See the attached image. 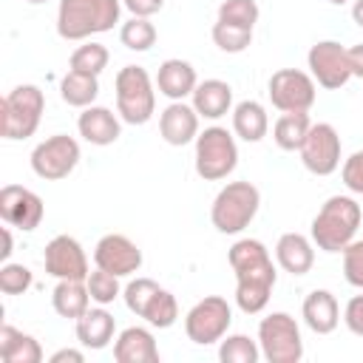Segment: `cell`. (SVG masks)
I'll use <instances>...</instances> for the list:
<instances>
[{
	"instance_id": "1",
	"label": "cell",
	"mask_w": 363,
	"mask_h": 363,
	"mask_svg": "<svg viewBox=\"0 0 363 363\" xmlns=\"http://www.w3.org/2000/svg\"><path fill=\"white\" fill-rule=\"evenodd\" d=\"M363 221V210L352 196H329L312 218V241L323 252H343Z\"/></svg>"
},
{
	"instance_id": "2",
	"label": "cell",
	"mask_w": 363,
	"mask_h": 363,
	"mask_svg": "<svg viewBox=\"0 0 363 363\" xmlns=\"http://www.w3.org/2000/svg\"><path fill=\"white\" fill-rule=\"evenodd\" d=\"M122 0H60L57 34L62 40H88L119 23Z\"/></svg>"
},
{
	"instance_id": "3",
	"label": "cell",
	"mask_w": 363,
	"mask_h": 363,
	"mask_svg": "<svg viewBox=\"0 0 363 363\" xmlns=\"http://www.w3.org/2000/svg\"><path fill=\"white\" fill-rule=\"evenodd\" d=\"M261 207V193L252 182H227L210 207V221L218 233L235 235L250 227V221L258 216Z\"/></svg>"
},
{
	"instance_id": "4",
	"label": "cell",
	"mask_w": 363,
	"mask_h": 363,
	"mask_svg": "<svg viewBox=\"0 0 363 363\" xmlns=\"http://www.w3.org/2000/svg\"><path fill=\"white\" fill-rule=\"evenodd\" d=\"M116 91V113L128 125H145L156 111V82L142 65L119 68L113 79Z\"/></svg>"
},
{
	"instance_id": "5",
	"label": "cell",
	"mask_w": 363,
	"mask_h": 363,
	"mask_svg": "<svg viewBox=\"0 0 363 363\" xmlns=\"http://www.w3.org/2000/svg\"><path fill=\"white\" fill-rule=\"evenodd\" d=\"M45 111V94L37 85H17L0 102V136L3 139H28L40 128Z\"/></svg>"
},
{
	"instance_id": "6",
	"label": "cell",
	"mask_w": 363,
	"mask_h": 363,
	"mask_svg": "<svg viewBox=\"0 0 363 363\" xmlns=\"http://www.w3.org/2000/svg\"><path fill=\"white\" fill-rule=\"evenodd\" d=\"M238 164V145L235 136L221 128L210 125L199 130L196 136V173L204 182H221L227 179Z\"/></svg>"
},
{
	"instance_id": "7",
	"label": "cell",
	"mask_w": 363,
	"mask_h": 363,
	"mask_svg": "<svg viewBox=\"0 0 363 363\" xmlns=\"http://www.w3.org/2000/svg\"><path fill=\"white\" fill-rule=\"evenodd\" d=\"M258 346L267 363H298L303 357L298 320L286 312H269L258 323Z\"/></svg>"
},
{
	"instance_id": "8",
	"label": "cell",
	"mask_w": 363,
	"mask_h": 363,
	"mask_svg": "<svg viewBox=\"0 0 363 363\" xmlns=\"http://www.w3.org/2000/svg\"><path fill=\"white\" fill-rule=\"evenodd\" d=\"M230 323H233L230 303L221 295H207V298L196 301L190 306V312L184 315V335L196 346H210V343H221Z\"/></svg>"
},
{
	"instance_id": "9",
	"label": "cell",
	"mask_w": 363,
	"mask_h": 363,
	"mask_svg": "<svg viewBox=\"0 0 363 363\" xmlns=\"http://www.w3.org/2000/svg\"><path fill=\"white\" fill-rule=\"evenodd\" d=\"M79 164V142L68 133H54L31 150V170L45 182H60Z\"/></svg>"
},
{
	"instance_id": "10",
	"label": "cell",
	"mask_w": 363,
	"mask_h": 363,
	"mask_svg": "<svg viewBox=\"0 0 363 363\" xmlns=\"http://www.w3.org/2000/svg\"><path fill=\"white\" fill-rule=\"evenodd\" d=\"M318 82L312 79V74L298 71V68H278L269 82H267V94L272 108H278L281 113H292V111H309L315 105V88Z\"/></svg>"
},
{
	"instance_id": "11",
	"label": "cell",
	"mask_w": 363,
	"mask_h": 363,
	"mask_svg": "<svg viewBox=\"0 0 363 363\" xmlns=\"http://www.w3.org/2000/svg\"><path fill=\"white\" fill-rule=\"evenodd\" d=\"M340 136L335 130V125L329 122H318L309 128L303 145L298 147L303 167L312 176H332L340 167Z\"/></svg>"
},
{
	"instance_id": "12",
	"label": "cell",
	"mask_w": 363,
	"mask_h": 363,
	"mask_svg": "<svg viewBox=\"0 0 363 363\" xmlns=\"http://www.w3.org/2000/svg\"><path fill=\"white\" fill-rule=\"evenodd\" d=\"M306 65L312 79L326 88V91H337L352 79V68H349V51L335 43V40H320L309 48L306 54Z\"/></svg>"
},
{
	"instance_id": "13",
	"label": "cell",
	"mask_w": 363,
	"mask_h": 363,
	"mask_svg": "<svg viewBox=\"0 0 363 363\" xmlns=\"http://www.w3.org/2000/svg\"><path fill=\"white\" fill-rule=\"evenodd\" d=\"M43 267L57 281H85L88 278V255L74 235H54L45 244Z\"/></svg>"
},
{
	"instance_id": "14",
	"label": "cell",
	"mask_w": 363,
	"mask_h": 363,
	"mask_svg": "<svg viewBox=\"0 0 363 363\" xmlns=\"http://www.w3.org/2000/svg\"><path fill=\"white\" fill-rule=\"evenodd\" d=\"M0 216L9 227H17L23 233H31L43 224V216H45V204L43 199L23 187V184H6L0 190Z\"/></svg>"
},
{
	"instance_id": "15",
	"label": "cell",
	"mask_w": 363,
	"mask_h": 363,
	"mask_svg": "<svg viewBox=\"0 0 363 363\" xmlns=\"http://www.w3.org/2000/svg\"><path fill=\"white\" fill-rule=\"evenodd\" d=\"M275 281H278V272H275L272 261L235 272V303H238V309L244 315L264 312L267 303H269V295L275 289Z\"/></svg>"
},
{
	"instance_id": "16",
	"label": "cell",
	"mask_w": 363,
	"mask_h": 363,
	"mask_svg": "<svg viewBox=\"0 0 363 363\" xmlns=\"http://www.w3.org/2000/svg\"><path fill=\"white\" fill-rule=\"evenodd\" d=\"M94 264L99 269H108L119 278L139 272L142 267V250L122 233H108L94 247Z\"/></svg>"
},
{
	"instance_id": "17",
	"label": "cell",
	"mask_w": 363,
	"mask_h": 363,
	"mask_svg": "<svg viewBox=\"0 0 363 363\" xmlns=\"http://www.w3.org/2000/svg\"><path fill=\"white\" fill-rule=\"evenodd\" d=\"M199 119L201 116L196 113V108L187 105L184 99L182 102H170L162 111V116H159V133H162V139L167 145L184 147V145L196 142V136H199Z\"/></svg>"
},
{
	"instance_id": "18",
	"label": "cell",
	"mask_w": 363,
	"mask_h": 363,
	"mask_svg": "<svg viewBox=\"0 0 363 363\" xmlns=\"http://www.w3.org/2000/svg\"><path fill=\"white\" fill-rule=\"evenodd\" d=\"M77 130L79 136L88 142V145H96V147H108L119 139L122 133V119L111 111V108H102V105H88L82 108L79 119H77Z\"/></svg>"
},
{
	"instance_id": "19",
	"label": "cell",
	"mask_w": 363,
	"mask_h": 363,
	"mask_svg": "<svg viewBox=\"0 0 363 363\" xmlns=\"http://www.w3.org/2000/svg\"><path fill=\"white\" fill-rule=\"evenodd\" d=\"M199 85V77H196V68L187 62V60H179V57H170L159 65L156 71V88L162 96H167L170 102H182L187 96H193Z\"/></svg>"
},
{
	"instance_id": "20",
	"label": "cell",
	"mask_w": 363,
	"mask_h": 363,
	"mask_svg": "<svg viewBox=\"0 0 363 363\" xmlns=\"http://www.w3.org/2000/svg\"><path fill=\"white\" fill-rule=\"evenodd\" d=\"M113 360L116 363H159V346L150 329L128 326L113 340Z\"/></svg>"
},
{
	"instance_id": "21",
	"label": "cell",
	"mask_w": 363,
	"mask_h": 363,
	"mask_svg": "<svg viewBox=\"0 0 363 363\" xmlns=\"http://www.w3.org/2000/svg\"><path fill=\"white\" fill-rule=\"evenodd\" d=\"M275 261L289 275H306L315 264V241L301 233H284L275 244Z\"/></svg>"
},
{
	"instance_id": "22",
	"label": "cell",
	"mask_w": 363,
	"mask_h": 363,
	"mask_svg": "<svg viewBox=\"0 0 363 363\" xmlns=\"http://www.w3.org/2000/svg\"><path fill=\"white\" fill-rule=\"evenodd\" d=\"M301 315H303V323L315 335H329L340 323V306H337V298L329 289H312L303 298Z\"/></svg>"
},
{
	"instance_id": "23",
	"label": "cell",
	"mask_w": 363,
	"mask_h": 363,
	"mask_svg": "<svg viewBox=\"0 0 363 363\" xmlns=\"http://www.w3.org/2000/svg\"><path fill=\"white\" fill-rule=\"evenodd\" d=\"M116 332V318L105 309V306H91L82 318H77V340L85 349H105Z\"/></svg>"
},
{
	"instance_id": "24",
	"label": "cell",
	"mask_w": 363,
	"mask_h": 363,
	"mask_svg": "<svg viewBox=\"0 0 363 363\" xmlns=\"http://www.w3.org/2000/svg\"><path fill=\"white\" fill-rule=\"evenodd\" d=\"M193 108L204 119H221L233 111V88L224 79H204L193 91Z\"/></svg>"
},
{
	"instance_id": "25",
	"label": "cell",
	"mask_w": 363,
	"mask_h": 363,
	"mask_svg": "<svg viewBox=\"0 0 363 363\" xmlns=\"http://www.w3.org/2000/svg\"><path fill=\"white\" fill-rule=\"evenodd\" d=\"M269 130L267 108L255 99H244L233 108V133L244 142H261Z\"/></svg>"
},
{
	"instance_id": "26",
	"label": "cell",
	"mask_w": 363,
	"mask_h": 363,
	"mask_svg": "<svg viewBox=\"0 0 363 363\" xmlns=\"http://www.w3.org/2000/svg\"><path fill=\"white\" fill-rule=\"evenodd\" d=\"M51 306L60 318L77 320L91 309V292L85 281H60L51 292Z\"/></svg>"
},
{
	"instance_id": "27",
	"label": "cell",
	"mask_w": 363,
	"mask_h": 363,
	"mask_svg": "<svg viewBox=\"0 0 363 363\" xmlns=\"http://www.w3.org/2000/svg\"><path fill=\"white\" fill-rule=\"evenodd\" d=\"M0 357L6 363H40L43 349L31 335L14 329L11 323H3L0 326Z\"/></svg>"
},
{
	"instance_id": "28",
	"label": "cell",
	"mask_w": 363,
	"mask_h": 363,
	"mask_svg": "<svg viewBox=\"0 0 363 363\" xmlns=\"http://www.w3.org/2000/svg\"><path fill=\"white\" fill-rule=\"evenodd\" d=\"M60 96L71 108H88L99 96V79L94 74H79L68 68V74L60 79Z\"/></svg>"
},
{
	"instance_id": "29",
	"label": "cell",
	"mask_w": 363,
	"mask_h": 363,
	"mask_svg": "<svg viewBox=\"0 0 363 363\" xmlns=\"http://www.w3.org/2000/svg\"><path fill=\"white\" fill-rule=\"evenodd\" d=\"M312 128V119L306 111H292V113H281L272 125V139L281 150H298L306 139Z\"/></svg>"
},
{
	"instance_id": "30",
	"label": "cell",
	"mask_w": 363,
	"mask_h": 363,
	"mask_svg": "<svg viewBox=\"0 0 363 363\" xmlns=\"http://www.w3.org/2000/svg\"><path fill=\"white\" fill-rule=\"evenodd\" d=\"M227 258H230L233 272H241V269H250V267H258V264L272 261V258H269V250H267L264 241H258V238H238V241L230 247Z\"/></svg>"
},
{
	"instance_id": "31",
	"label": "cell",
	"mask_w": 363,
	"mask_h": 363,
	"mask_svg": "<svg viewBox=\"0 0 363 363\" xmlns=\"http://www.w3.org/2000/svg\"><path fill=\"white\" fill-rule=\"evenodd\" d=\"M218 357L224 363H258L261 346L250 335H224L218 346Z\"/></svg>"
},
{
	"instance_id": "32",
	"label": "cell",
	"mask_w": 363,
	"mask_h": 363,
	"mask_svg": "<svg viewBox=\"0 0 363 363\" xmlns=\"http://www.w3.org/2000/svg\"><path fill=\"white\" fill-rule=\"evenodd\" d=\"M162 292V286L153 281V278H133L128 281V286L122 289V298H125V306L136 315V318H145V312L150 309L153 298Z\"/></svg>"
},
{
	"instance_id": "33",
	"label": "cell",
	"mask_w": 363,
	"mask_h": 363,
	"mask_svg": "<svg viewBox=\"0 0 363 363\" xmlns=\"http://www.w3.org/2000/svg\"><path fill=\"white\" fill-rule=\"evenodd\" d=\"M119 40L128 51H147L156 43V26L150 23V17H130L128 23H122Z\"/></svg>"
},
{
	"instance_id": "34",
	"label": "cell",
	"mask_w": 363,
	"mask_h": 363,
	"mask_svg": "<svg viewBox=\"0 0 363 363\" xmlns=\"http://www.w3.org/2000/svg\"><path fill=\"white\" fill-rule=\"evenodd\" d=\"M108 60H111V54H108V48L102 43H85V45H79L71 54V62L68 65H71V71L99 77L108 68Z\"/></svg>"
},
{
	"instance_id": "35",
	"label": "cell",
	"mask_w": 363,
	"mask_h": 363,
	"mask_svg": "<svg viewBox=\"0 0 363 363\" xmlns=\"http://www.w3.org/2000/svg\"><path fill=\"white\" fill-rule=\"evenodd\" d=\"M213 43L227 54H241V51H247L252 45V28H241V26H230V23L216 20Z\"/></svg>"
},
{
	"instance_id": "36",
	"label": "cell",
	"mask_w": 363,
	"mask_h": 363,
	"mask_svg": "<svg viewBox=\"0 0 363 363\" xmlns=\"http://www.w3.org/2000/svg\"><path fill=\"white\" fill-rule=\"evenodd\" d=\"M85 284H88L91 301L99 303V306H108V303H113V301L122 295L119 275H113V272H108V269H99V267H96L94 272H88Z\"/></svg>"
},
{
	"instance_id": "37",
	"label": "cell",
	"mask_w": 363,
	"mask_h": 363,
	"mask_svg": "<svg viewBox=\"0 0 363 363\" xmlns=\"http://www.w3.org/2000/svg\"><path fill=\"white\" fill-rule=\"evenodd\" d=\"M176 318H179L176 295H173V292H167V289L162 286V292L153 298V303H150V309L145 312V318H142V320H147L153 329H170V326L176 323Z\"/></svg>"
},
{
	"instance_id": "38",
	"label": "cell",
	"mask_w": 363,
	"mask_h": 363,
	"mask_svg": "<svg viewBox=\"0 0 363 363\" xmlns=\"http://www.w3.org/2000/svg\"><path fill=\"white\" fill-rule=\"evenodd\" d=\"M258 3L255 0H224L218 6V20L241 28H252L258 23Z\"/></svg>"
},
{
	"instance_id": "39",
	"label": "cell",
	"mask_w": 363,
	"mask_h": 363,
	"mask_svg": "<svg viewBox=\"0 0 363 363\" xmlns=\"http://www.w3.org/2000/svg\"><path fill=\"white\" fill-rule=\"evenodd\" d=\"M31 284H34V275L26 264L3 261V267H0V292L3 295H23L31 289Z\"/></svg>"
},
{
	"instance_id": "40",
	"label": "cell",
	"mask_w": 363,
	"mask_h": 363,
	"mask_svg": "<svg viewBox=\"0 0 363 363\" xmlns=\"http://www.w3.org/2000/svg\"><path fill=\"white\" fill-rule=\"evenodd\" d=\"M343 278H346L352 286L363 289V238H360V241L354 238V241L343 250Z\"/></svg>"
},
{
	"instance_id": "41",
	"label": "cell",
	"mask_w": 363,
	"mask_h": 363,
	"mask_svg": "<svg viewBox=\"0 0 363 363\" xmlns=\"http://www.w3.org/2000/svg\"><path fill=\"white\" fill-rule=\"evenodd\" d=\"M340 179H343V184H346V190L363 196V150H354V153L343 162Z\"/></svg>"
},
{
	"instance_id": "42",
	"label": "cell",
	"mask_w": 363,
	"mask_h": 363,
	"mask_svg": "<svg viewBox=\"0 0 363 363\" xmlns=\"http://www.w3.org/2000/svg\"><path fill=\"white\" fill-rule=\"evenodd\" d=\"M343 323H346V329H349L352 335L363 337V295L349 298V303H346V309H343Z\"/></svg>"
},
{
	"instance_id": "43",
	"label": "cell",
	"mask_w": 363,
	"mask_h": 363,
	"mask_svg": "<svg viewBox=\"0 0 363 363\" xmlns=\"http://www.w3.org/2000/svg\"><path fill=\"white\" fill-rule=\"evenodd\" d=\"M122 6H125L133 17H153L156 11H162L164 0H122Z\"/></svg>"
},
{
	"instance_id": "44",
	"label": "cell",
	"mask_w": 363,
	"mask_h": 363,
	"mask_svg": "<svg viewBox=\"0 0 363 363\" xmlns=\"http://www.w3.org/2000/svg\"><path fill=\"white\" fill-rule=\"evenodd\" d=\"M349 51V68H352V77L363 79V43L360 45H352L346 48Z\"/></svg>"
},
{
	"instance_id": "45",
	"label": "cell",
	"mask_w": 363,
	"mask_h": 363,
	"mask_svg": "<svg viewBox=\"0 0 363 363\" xmlns=\"http://www.w3.org/2000/svg\"><path fill=\"white\" fill-rule=\"evenodd\" d=\"M48 360H51V363H82L85 354H82L79 349H57Z\"/></svg>"
},
{
	"instance_id": "46",
	"label": "cell",
	"mask_w": 363,
	"mask_h": 363,
	"mask_svg": "<svg viewBox=\"0 0 363 363\" xmlns=\"http://www.w3.org/2000/svg\"><path fill=\"white\" fill-rule=\"evenodd\" d=\"M11 247H14V244H11V230L3 227V250H0V258H3V261H9V255L14 252Z\"/></svg>"
},
{
	"instance_id": "47",
	"label": "cell",
	"mask_w": 363,
	"mask_h": 363,
	"mask_svg": "<svg viewBox=\"0 0 363 363\" xmlns=\"http://www.w3.org/2000/svg\"><path fill=\"white\" fill-rule=\"evenodd\" d=\"M352 20L363 28V0H354V6H352Z\"/></svg>"
},
{
	"instance_id": "48",
	"label": "cell",
	"mask_w": 363,
	"mask_h": 363,
	"mask_svg": "<svg viewBox=\"0 0 363 363\" xmlns=\"http://www.w3.org/2000/svg\"><path fill=\"white\" fill-rule=\"evenodd\" d=\"M332 6H343V3H349V0H329Z\"/></svg>"
},
{
	"instance_id": "49",
	"label": "cell",
	"mask_w": 363,
	"mask_h": 363,
	"mask_svg": "<svg viewBox=\"0 0 363 363\" xmlns=\"http://www.w3.org/2000/svg\"><path fill=\"white\" fill-rule=\"evenodd\" d=\"M26 3H31V6H40V3H45V0H26Z\"/></svg>"
}]
</instances>
